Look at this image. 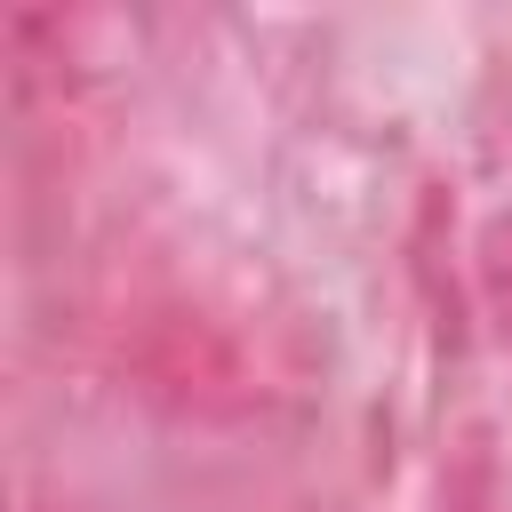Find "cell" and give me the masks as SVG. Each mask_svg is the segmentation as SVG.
Returning <instances> with one entry per match:
<instances>
[]
</instances>
